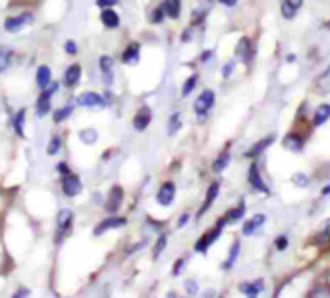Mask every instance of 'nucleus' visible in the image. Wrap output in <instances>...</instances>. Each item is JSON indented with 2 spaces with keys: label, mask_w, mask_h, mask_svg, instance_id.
<instances>
[{
  "label": "nucleus",
  "mask_w": 330,
  "mask_h": 298,
  "mask_svg": "<svg viewBox=\"0 0 330 298\" xmlns=\"http://www.w3.org/2000/svg\"><path fill=\"white\" fill-rule=\"evenodd\" d=\"M329 118H330V105L325 103V105L317 107V111H315V115H313V124H315V126H321V124H325Z\"/></svg>",
  "instance_id": "a211bd4d"
},
{
  "label": "nucleus",
  "mask_w": 330,
  "mask_h": 298,
  "mask_svg": "<svg viewBox=\"0 0 330 298\" xmlns=\"http://www.w3.org/2000/svg\"><path fill=\"white\" fill-rule=\"evenodd\" d=\"M122 60L126 62V64H135L137 60H139V45L137 43H132V45L126 48V52H124V56H122Z\"/></svg>",
  "instance_id": "5701e85b"
},
{
  "label": "nucleus",
  "mask_w": 330,
  "mask_h": 298,
  "mask_svg": "<svg viewBox=\"0 0 330 298\" xmlns=\"http://www.w3.org/2000/svg\"><path fill=\"white\" fill-rule=\"evenodd\" d=\"M66 52L68 54H75V52H77V45H75L73 41H68L66 43Z\"/></svg>",
  "instance_id": "c03bdc74"
},
{
  "label": "nucleus",
  "mask_w": 330,
  "mask_h": 298,
  "mask_svg": "<svg viewBox=\"0 0 330 298\" xmlns=\"http://www.w3.org/2000/svg\"><path fill=\"white\" fill-rule=\"evenodd\" d=\"M174 196H176V186L172 182H164L160 186L158 194H156V202L160 206H170L172 200H174Z\"/></svg>",
  "instance_id": "39448f33"
},
{
  "label": "nucleus",
  "mask_w": 330,
  "mask_h": 298,
  "mask_svg": "<svg viewBox=\"0 0 330 298\" xmlns=\"http://www.w3.org/2000/svg\"><path fill=\"white\" fill-rule=\"evenodd\" d=\"M187 219H189L187 215H182V217H180V223H178V227H183V225L187 223Z\"/></svg>",
  "instance_id": "8fccbe9b"
},
{
  "label": "nucleus",
  "mask_w": 330,
  "mask_h": 298,
  "mask_svg": "<svg viewBox=\"0 0 330 298\" xmlns=\"http://www.w3.org/2000/svg\"><path fill=\"white\" fill-rule=\"evenodd\" d=\"M249 184L253 186V190H257V192H263V194H268L270 190H268V186L263 182V178H261V174H259V169H257V165L253 163L251 165V169H249Z\"/></svg>",
  "instance_id": "9b49d317"
},
{
  "label": "nucleus",
  "mask_w": 330,
  "mask_h": 298,
  "mask_svg": "<svg viewBox=\"0 0 330 298\" xmlns=\"http://www.w3.org/2000/svg\"><path fill=\"white\" fill-rule=\"evenodd\" d=\"M183 261H185V259H183V257H180L176 263H174V269H172V273H174V275H180V271H182V265H183Z\"/></svg>",
  "instance_id": "a18cd8bd"
},
{
  "label": "nucleus",
  "mask_w": 330,
  "mask_h": 298,
  "mask_svg": "<svg viewBox=\"0 0 330 298\" xmlns=\"http://www.w3.org/2000/svg\"><path fill=\"white\" fill-rule=\"evenodd\" d=\"M164 246H166V236H164V234H160V238H158V242H156V246H154V257L164 250Z\"/></svg>",
  "instance_id": "58836bf2"
},
{
  "label": "nucleus",
  "mask_w": 330,
  "mask_h": 298,
  "mask_svg": "<svg viewBox=\"0 0 330 298\" xmlns=\"http://www.w3.org/2000/svg\"><path fill=\"white\" fill-rule=\"evenodd\" d=\"M330 194V184H327L325 188H323V196H329Z\"/></svg>",
  "instance_id": "603ef678"
},
{
  "label": "nucleus",
  "mask_w": 330,
  "mask_h": 298,
  "mask_svg": "<svg viewBox=\"0 0 330 298\" xmlns=\"http://www.w3.org/2000/svg\"><path fill=\"white\" fill-rule=\"evenodd\" d=\"M126 225V219L124 217H112V219H105L97 229H95V234L101 236L103 232H107L110 229H118V227H124Z\"/></svg>",
  "instance_id": "4468645a"
},
{
  "label": "nucleus",
  "mask_w": 330,
  "mask_h": 298,
  "mask_svg": "<svg viewBox=\"0 0 330 298\" xmlns=\"http://www.w3.org/2000/svg\"><path fill=\"white\" fill-rule=\"evenodd\" d=\"M319 236H321V238L317 240V244H323V242H329V240H330V219L327 221V225H325V230H323V232H321Z\"/></svg>",
  "instance_id": "e433bc0d"
},
{
  "label": "nucleus",
  "mask_w": 330,
  "mask_h": 298,
  "mask_svg": "<svg viewBox=\"0 0 330 298\" xmlns=\"http://www.w3.org/2000/svg\"><path fill=\"white\" fill-rule=\"evenodd\" d=\"M213 105H215V91L213 89H205L197 97V101H195V113L199 116H205L211 111Z\"/></svg>",
  "instance_id": "f257e3e1"
},
{
  "label": "nucleus",
  "mask_w": 330,
  "mask_h": 298,
  "mask_svg": "<svg viewBox=\"0 0 330 298\" xmlns=\"http://www.w3.org/2000/svg\"><path fill=\"white\" fill-rule=\"evenodd\" d=\"M220 2H222L224 6H234V4L238 2V0H220Z\"/></svg>",
  "instance_id": "3c124183"
},
{
  "label": "nucleus",
  "mask_w": 330,
  "mask_h": 298,
  "mask_svg": "<svg viewBox=\"0 0 330 298\" xmlns=\"http://www.w3.org/2000/svg\"><path fill=\"white\" fill-rule=\"evenodd\" d=\"M288 4L293 8V10H299L301 8V4H303V0H286Z\"/></svg>",
  "instance_id": "09e8293b"
},
{
  "label": "nucleus",
  "mask_w": 330,
  "mask_h": 298,
  "mask_svg": "<svg viewBox=\"0 0 330 298\" xmlns=\"http://www.w3.org/2000/svg\"><path fill=\"white\" fill-rule=\"evenodd\" d=\"M151 118H153L151 109H149V107H141V109H139V113H137L135 118H133V128H135L137 132H143V130L149 126Z\"/></svg>",
  "instance_id": "1a4fd4ad"
},
{
  "label": "nucleus",
  "mask_w": 330,
  "mask_h": 298,
  "mask_svg": "<svg viewBox=\"0 0 330 298\" xmlns=\"http://www.w3.org/2000/svg\"><path fill=\"white\" fill-rule=\"evenodd\" d=\"M195 85H197V76L193 74L191 78H187V80H185V84H183V89H182V95H183V97H187L189 93L195 89Z\"/></svg>",
  "instance_id": "7c9ffc66"
},
{
  "label": "nucleus",
  "mask_w": 330,
  "mask_h": 298,
  "mask_svg": "<svg viewBox=\"0 0 330 298\" xmlns=\"http://www.w3.org/2000/svg\"><path fill=\"white\" fill-rule=\"evenodd\" d=\"M164 10L170 18H178L182 10V0H164Z\"/></svg>",
  "instance_id": "cd10ccee"
},
{
  "label": "nucleus",
  "mask_w": 330,
  "mask_h": 298,
  "mask_svg": "<svg viewBox=\"0 0 330 298\" xmlns=\"http://www.w3.org/2000/svg\"><path fill=\"white\" fill-rule=\"evenodd\" d=\"M77 105H79V107H105L107 101H105L99 93L87 91V93H83V95L77 97Z\"/></svg>",
  "instance_id": "0eeeda50"
},
{
  "label": "nucleus",
  "mask_w": 330,
  "mask_h": 298,
  "mask_svg": "<svg viewBox=\"0 0 330 298\" xmlns=\"http://www.w3.org/2000/svg\"><path fill=\"white\" fill-rule=\"evenodd\" d=\"M220 227H215L213 230H207L201 238L197 240V244H195V252H199V254H205L209 248H211V244L219 238V234H220Z\"/></svg>",
  "instance_id": "7ed1b4c3"
},
{
  "label": "nucleus",
  "mask_w": 330,
  "mask_h": 298,
  "mask_svg": "<svg viewBox=\"0 0 330 298\" xmlns=\"http://www.w3.org/2000/svg\"><path fill=\"white\" fill-rule=\"evenodd\" d=\"M219 188L220 184L219 182H213L211 186H209V190H207V196H205V202H203V207L199 209V215H203L209 207L213 206V202L217 200V196H219Z\"/></svg>",
  "instance_id": "dca6fc26"
},
{
  "label": "nucleus",
  "mask_w": 330,
  "mask_h": 298,
  "mask_svg": "<svg viewBox=\"0 0 330 298\" xmlns=\"http://www.w3.org/2000/svg\"><path fill=\"white\" fill-rule=\"evenodd\" d=\"M243 213H245V206L243 204H240L238 207H234V209H230L224 217H220L219 223H217V227H220V229H224L226 225H230V223H236V221H240L243 217Z\"/></svg>",
  "instance_id": "6e6552de"
},
{
  "label": "nucleus",
  "mask_w": 330,
  "mask_h": 298,
  "mask_svg": "<svg viewBox=\"0 0 330 298\" xmlns=\"http://www.w3.org/2000/svg\"><path fill=\"white\" fill-rule=\"evenodd\" d=\"M263 291V281L259 279V281H253V283H243L242 287H240V293L243 295H247V297H257L259 293Z\"/></svg>",
  "instance_id": "6ab92c4d"
},
{
  "label": "nucleus",
  "mask_w": 330,
  "mask_h": 298,
  "mask_svg": "<svg viewBox=\"0 0 330 298\" xmlns=\"http://www.w3.org/2000/svg\"><path fill=\"white\" fill-rule=\"evenodd\" d=\"M31 20H33L31 14H22V16H16V18H8L4 22V27H6V31H20L23 25L31 23Z\"/></svg>",
  "instance_id": "f8f14e48"
},
{
  "label": "nucleus",
  "mask_w": 330,
  "mask_h": 298,
  "mask_svg": "<svg viewBox=\"0 0 330 298\" xmlns=\"http://www.w3.org/2000/svg\"><path fill=\"white\" fill-rule=\"evenodd\" d=\"M284 147L290 151H301L303 149V139L299 138L297 134H288L284 138Z\"/></svg>",
  "instance_id": "412c9836"
},
{
  "label": "nucleus",
  "mask_w": 330,
  "mask_h": 298,
  "mask_svg": "<svg viewBox=\"0 0 330 298\" xmlns=\"http://www.w3.org/2000/svg\"><path fill=\"white\" fill-rule=\"evenodd\" d=\"M79 138H81V141H83V143H93V141L97 139V132L89 128V130H83V132L79 134Z\"/></svg>",
  "instance_id": "72a5a7b5"
},
{
  "label": "nucleus",
  "mask_w": 330,
  "mask_h": 298,
  "mask_svg": "<svg viewBox=\"0 0 330 298\" xmlns=\"http://www.w3.org/2000/svg\"><path fill=\"white\" fill-rule=\"evenodd\" d=\"M56 91V84H50V85H46L41 93V97H39V103H37V115L43 116L48 113V109H50V95Z\"/></svg>",
  "instance_id": "423d86ee"
},
{
  "label": "nucleus",
  "mask_w": 330,
  "mask_h": 298,
  "mask_svg": "<svg viewBox=\"0 0 330 298\" xmlns=\"http://www.w3.org/2000/svg\"><path fill=\"white\" fill-rule=\"evenodd\" d=\"M12 56H14V52L8 46H0V72L8 70V66L12 64Z\"/></svg>",
  "instance_id": "bb28decb"
},
{
  "label": "nucleus",
  "mask_w": 330,
  "mask_h": 298,
  "mask_svg": "<svg viewBox=\"0 0 330 298\" xmlns=\"http://www.w3.org/2000/svg\"><path fill=\"white\" fill-rule=\"evenodd\" d=\"M62 190H64L66 196H77V194L81 192V180H79L75 174L66 172V174L62 176Z\"/></svg>",
  "instance_id": "20e7f679"
},
{
  "label": "nucleus",
  "mask_w": 330,
  "mask_h": 298,
  "mask_svg": "<svg viewBox=\"0 0 330 298\" xmlns=\"http://www.w3.org/2000/svg\"><path fill=\"white\" fill-rule=\"evenodd\" d=\"M211 56H213V52H205V54H203V60H209Z\"/></svg>",
  "instance_id": "864d4df0"
},
{
  "label": "nucleus",
  "mask_w": 330,
  "mask_h": 298,
  "mask_svg": "<svg viewBox=\"0 0 330 298\" xmlns=\"http://www.w3.org/2000/svg\"><path fill=\"white\" fill-rule=\"evenodd\" d=\"M178 128H180V113H174L172 118H170V122H168V134L172 136Z\"/></svg>",
  "instance_id": "f704fd0d"
},
{
  "label": "nucleus",
  "mask_w": 330,
  "mask_h": 298,
  "mask_svg": "<svg viewBox=\"0 0 330 298\" xmlns=\"http://www.w3.org/2000/svg\"><path fill=\"white\" fill-rule=\"evenodd\" d=\"M317 91L319 93H330V68L325 70L317 78Z\"/></svg>",
  "instance_id": "a878e982"
},
{
  "label": "nucleus",
  "mask_w": 330,
  "mask_h": 298,
  "mask_svg": "<svg viewBox=\"0 0 330 298\" xmlns=\"http://www.w3.org/2000/svg\"><path fill=\"white\" fill-rule=\"evenodd\" d=\"M50 78H52V74H50L48 66H41V68L37 70V85L41 89H44L46 85H50Z\"/></svg>",
  "instance_id": "b1692460"
},
{
  "label": "nucleus",
  "mask_w": 330,
  "mask_h": 298,
  "mask_svg": "<svg viewBox=\"0 0 330 298\" xmlns=\"http://www.w3.org/2000/svg\"><path fill=\"white\" fill-rule=\"evenodd\" d=\"M23 118H25V111L22 109V111H18V115L14 118V128L20 136H23Z\"/></svg>",
  "instance_id": "2f4dec72"
},
{
  "label": "nucleus",
  "mask_w": 330,
  "mask_h": 298,
  "mask_svg": "<svg viewBox=\"0 0 330 298\" xmlns=\"http://www.w3.org/2000/svg\"><path fill=\"white\" fill-rule=\"evenodd\" d=\"M60 145H62V141H60V138H52L50 139V145H48V155H56L58 153V149H60Z\"/></svg>",
  "instance_id": "c9c22d12"
},
{
  "label": "nucleus",
  "mask_w": 330,
  "mask_h": 298,
  "mask_svg": "<svg viewBox=\"0 0 330 298\" xmlns=\"http://www.w3.org/2000/svg\"><path fill=\"white\" fill-rule=\"evenodd\" d=\"M183 287H185V291H187L189 295H197L199 289H197V283H195V281H185Z\"/></svg>",
  "instance_id": "79ce46f5"
},
{
  "label": "nucleus",
  "mask_w": 330,
  "mask_h": 298,
  "mask_svg": "<svg viewBox=\"0 0 330 298\" xmlns=\"http://www.w3.org/2000/svg\"><path fill=\"white\" fill-rule=\"evenodd\" d=\"M280 10H282V14H284V18H288V20H292V18L295 16V12H297V10H293V8H292V6L288 4L286 0H284V4H282V8H280Z\"/></svg>",
  "instance_id": "4c0bfd02"
},
{
  "label": "nucleus",
  "mask_w": 330,
  "mask_h": 298,
  "mask_svg": "<svg viewBox=\"0 0 330 298\" xmlns=\"http://www.w3.org/2000/svg\"><path fill=\"white\" fill-rule=\"evenodd\" d=\"M122 198H124L122 188H120V186H114V188L110 190L109 200H107V211H109V213H114L118 207L122 206Z\"/></svg>",
  "instance_id": "ddd939ff"
},
{
  "label": "nucleus",
  "mask_w": 330,
  "mask_h": 298,
  "mask_svg": "<svg viewBox=\"0 0 330 298\" xmlns=\"http://www.w3.org/2000/svg\"><path fill=\"white\" fill-rule=\"evenodd\" d=\"M264 221H266V217H264L263 213H257V215H253L249 221H245V223H243V234H245V236H251V234H255V232H257V230H259L264 225Z\"/></svg>",
  "instance_id": "9d476101"
},
{
  "label": "nucleus",
  "mask_w": 330,
  "mask_h": 298,
  "mask_svg": "<svg viewBox=\"0 0 330 298\" xmlns=\"http://www.w3.org/2000/svg\"><path fill=\"white\" fill-rule=\"evenodd\" d=\"M164 12H166V10H164V6H162V8H156V10H154V14H153V20H151V22L160 23V22H162V18H164Z\"/></svg>",
  "instance_id": "a19ab883"
},
{
  "label": "nucleus",
  "mask_w": 330,
  "mask_h": 298,
  "mask_svg": "<svg viewBox=\"0 0 330 298\" xmlns=\"http://www.w3.org/2000/svg\"><path fill=\"white\" fill-rule=\"evenodd\" d=\"M79 78H81V66L79 64H73V66H70L66 70V74H64V84H66L68 87H72V85H75L77 82H79Z\"/></svg>",
  "instance_id": "f3484780"
},
{
  "label": "nucleus",
  "mask_w": 330,
  "mask_h": 298,
  "mask_svg": "<svg viewBox=\"0 0 330 298\" xmlns=\"http://www.w3.org/2000/svg\"><path fill=\"white\" fill-rule=\"evenodd\" d=\"M72 221H73V213L70 209H62L58 213V227H56V240H62L72 229Z\"/></svg>",
  "instance_id": "f03ea898"
},
{
  "label": "nucleus",
  "mask_w": 330,
  "mask_h": 298,
  "mask_svg": "<svg viewBox=\"0 0 330 298\" xmlns=\"http://www.w3.org/2000/svg\"><path fill=\"white\" fill-rule=\"evenodd\" d=\"M251 52H253V48H251L249 39H247V37H242L240 43H238V46H236V56L242 58L245 64H249V60H251Z\"/></svg>",
  "instance_id": "2eb2a0df"
},
{
  "label": "nucleus",
  "mask_w": 330,
  "mask_h": 298,
  "mask_svg": "<svg viewBox=\"0 0 330 298\" xmlns=\"http://www.w3.org/2000/svg\"><path fill=\"white\" fill-rule=\"evenodd\" d=\"M228 163H230V151L226 149V151L220 153L219 159L213 163V170H215V172H222V170L228 167Z\"/></svg>",
  "instance_id": "c85d7f7f"
},
{
  "label": "nucleus",
  "mask_w": 330,
  "mask_h": 298,
  "mask_svg": "<svg viewBox=\"0 0 330 298\" xmlns=\"http://www.w3.org/2000/svg\"><path fill=\"white\" fill-rule=\"evenodd\" d=\"M292 180H293L295 186H301V188H303V186H307V182H309V178L305 176V174H293V178H292Z\"/></svg>",
  "instance_id": "ea45409f"
},
{
  "label": "nucleus",
  "mask_w": 330,
  "mask_h": 298,
  "mask_svg": "<svg viewBox=\"0 0 330 298\" xmlns=\"http://www.w3.org/2000/svg\"><path fill=\"white\" fill-rule=\"evenodd\" d=\"M238 254H240V242L236 240V242L232 244V248H230V255H228V259H226V261L222 263V267H224V269H230V267L234 265V261H236Z\"/></svg>",
  "instance_id": "c756f323"
},
{
  "label": "nucleus",
  "mask_w": 330,
  "mask_h": 298,
  "mask_svg": "<svg viewBox=\"0 0 330 298\" xmlns=\"http://www.w3.org/2000/svg\"><path fill=\"white\" fill-rule=\"evenodd\" d=\"M272 141H274V136H268V138H263L261 141H257V143H255V145L249 149V151H247V157H257L259 153H263L264 149H266V147H268Z\"/></svg>",
  "instance_id": "4be33fe9"
},
{
  "label": "nucleus",
  "mask_w": 330,
  "mask_h": 298,
  "mask_svg": "<svg viewBox=\"0 0 330 298\" xmlns=\"http://www.w3.org/2000/svg\"><path fill=\"white\" fill-rule=\"evenodd\" d=\"M286 246H288V238H286V236H284V234H282V236H278V238H276V248L282 252V250H286Z\"/></svg>",
  "instance_id": "37998d69"
},
{
  "label": "nucleus",
  "mask_w": 330,
  "mask_h": 298,
  "mask_svg": "<svg viewBox=\"0 0 330 298\" xmlns=\"http://www.w3.org/2000/svg\"><path fill=\"white\" fill-rule=\"evenodd\" d=\"M101 72H103V80L105 84L110 85L112 84V58L110 56H101Z\"/></svg>",
  "instance_id": "aec40b11"
},
{
  "label": "nucleus",
  "mask_w": 330,
  "mask_h": 298,
  "mask_svg": "<svg viewBox=\"0 0 330 298\" xmlns=\"http://www.w3.org/2000/svg\"><path fill=\"white\" fill-rule=\"evenodd\" d=\"M101 20H103V23H105L107 27H118V23H120L118 14H116L114 10H110V8H105V12L101 14Z\"/></svg>",
  "instance_id": "393cba45"
},
{
  "label": "nucleus",
  "mask_w": 330,
  "mask_h": 298,
  "mask_svg": "<svg viewBox=\"0 0 330 298\" xmlns=\"http://www.w3.org/2000/svg\"><path fill=\"white\" fill-rule=\"evenodd\" d=\"M118 0H97V4L101 6V8H110V6H114Z\"/></svg>",
  "instance_id": "49530a36"
},
{
  "label": "nucleus",
  "mask_w": 330,
  "mask_h": 298,
  "mask_svg": "<svg viewBox=\"0 0 330 298\" xmlns=\"http://www.w3.org/2000/svg\"><path fill=\"white\" fill-rule=\"evenodd\" d=\"M232 70H234V62H228V64L224 66V70H222V76H224V78H228V76L232 74Z\"/></svg>",
  "instance_id": "de8ad7c7"
},
{
  "label": "nucleus",
  "mask_w": 330,
  "mask_h": 298,
  "mask_svg": "<svg viewBox=\"0 0 330 298\" xmlns=\"http://www.w3.org/2000/svg\"><path fill=\"white\" fill-rule=\"evenodd\" d=\"M70 115H72V107H64V109H58V111L54 113V122H62V120H66V118Z\"/></svg>",
  "instance_id": "473e14b6"
}]
</instances>
